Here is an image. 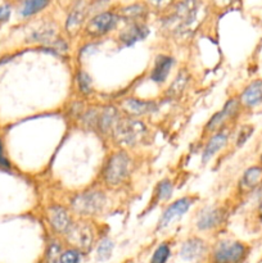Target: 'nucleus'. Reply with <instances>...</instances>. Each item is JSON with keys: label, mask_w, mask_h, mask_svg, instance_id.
Instances as JSON below:
<instances>
[{"label": "nucleus", "mask_w": 262, "mask_h": 263, "mask_svg": "<svg viewBox=\"0 0 262 263\" xmlns=\"http://www.w3.org/2000/svg\"><path fill=\"white\" fill-rule=\"evenodd\" d=\"M205 14V9L199 0H180L172 7L167 18V26L176 33H188L194 31Z\"/></svg>", "instance_id": "nucleus-1"}, {"label": "nucleus", "mask_w": 262, "mask_h": 263, "mask_svg": "<svg viewBox=\"0 0 262 263\" xmlns=\"http://www.w3.org/2000/svg\"><path fill=\"white\" fill-rule=\"evenodd\" d=\"M205 243L202 239L192 238L189 240L185 241L180 251V256L185 261H195V259L200 258L205 252Z\"/></svg>", "instance_id": "nucleus-16"}, {"label": "nucleus", "mask_w": 262, "mask_h": 263, "mask_svg": "<svg viewBox=\"0 0 262 263\" xmlns=\"http://www.w3.org/2000/svg\"><path fill=\"white\" fill-rule=\"evenodd\" d=\"M172 192H174V185H172V182L167 179L162 180L156 189L157 202H164V200H167L172 195Z\"/></svg>", "instance_id": "nucleus-23"}, {"label": "nucleus", "mask_w": 262, "mask_h": 263, "mask_svg": "<svg viewBox=\"0 0 262 263\" xmlns=\"http://www.w3.org/2000/svg\"><path fill=\"white\" fill-rule=\"evenodd\" d=\"M247 247L239 241H223L213 252L215 263H241L247 257Z\"/></svg>", "instance_id": "nucleus-6"}, {"label": "nucleus", "mask_w": 262, "mask_h": 263, "mask_svg": "<svg viewBox=\"0 0 262 263\" xmlns=\"http://www.w3.org/2000/svg\"><path fill=\"white\" fill-rule=\"evenodd\" d=\"M172 66H174V59L167 55H158L154 62V67L152 69L151 79L156 84H162L166 81L167 76L170 74Z\"/></svg>", "instance_id": "nucleus-17"}, {"label": "nucleus", "mask_w": 262, "mask_h": 263, "mask_svg": "<svg viewBox=\"0 0 262 263\" xmlns=\"http://www.w3.org/2000/svg\"><path fill=\"white\" fill-rule=\"evenodd\" d=\"M77 84H79V90L85 97H87V95H90L92 92L91 77L86 72H80L79 76H77Z\"/></svg>", "instance_id": "nucleus-25"}, {"label": "nucleus", "mask_w": 262, "mask_h": 263, "mask_svg": "<svg viewBox=\"0 0 262 263\" xmlns=\"http://www.w3.org/2000/svg\"><path fill=\"white\" fill-rule=\"evenodd\" d=\"M238 109H239L238 100L230 99L220 112L216 113V115L211 118L210 122L207 123V130L210 131L217 130L220 126H222V123L225 122L228 118H231L234 115H236V113H238Z\"/></svg>", "instance_id": "nucleus-14"}, {"label": "nucleus", "mask_w": 262, "mask_h": 263, "mask_svg": "<svg viewBox=\"0 0 262 263\" xmlns=\"http://www.w3.org/2000/svg\"><path fill=\"white\" fill-rule=\"evenodd\" d=\"M252 133H253V127L252 126H243L239 131L238 139H236V145L241 146L243 144H246V141L251 138Z\"/></svg>", "instance_id": "nucleus-29"}, {"label": "nucleus", "mask_w": 262, "mask_h": 263, "mask_svg": "<svg viewBox=\"0 0 262 263\" xmlns=\"http://www.w3.org/2000/svg\"><path fill=\"white\" fill-rule=\"evenodd\" d=\"M149 35L148 26L144 22L139 23H128L126 28H123L120 33V41L126 46L134 45L138 41H143Z\"/></svg>", "instance_id": "nucleus-12"}, {"label": "nucleus", "mask_w": 262, "mask_h": 263, "mask_svg": "<svg viewBox=\"0 0 262 263\" xmlns=\"http://www.w3.org/2000/svg\"><path fill=\"white\" fill-rule=\"evenodd\" d=\"M170 257V247L167 244H161L158 248L154 251L152 256L151 263H166Z\"/></svg>", "instance_id": "nucleus-26"}, {"label": "nucleus", "mask_w": 262, "mask_h": 263, "mask_svg": "<svg viewBox=\"0 0 262 263\" xmlns=\"http://www.w3.org/2000/svg\"><path fill=\"white\" fill-rule=\"evenodd\" d=\"M131 159L125 152H117L109 157L104 170H103V179L105 184L109 186L121 185L130 175Z\"/></svg>", "instance_id": "nucleus-3"}, {"label": "nucleus", "mask_w": 262, "mask_h": 263, "mask_svg": "<svg viewBox=\"0 0 262 263\" xmlns=\"http://www.w3.org/2000/svg\"><path fill=\"white\" fill-rule=\"evenodd\" d=\"M10 17V7L8 4L0 5V22H7Z\"/></svg>", "instance_id": "nucleus-30"}, {"label": "nucleus", "mask_w": 262, "mask_h": 263, "mask_svg": "<svg viewBox=\"0 0 262 263\" xmlns=\"http://www.w3.org/2000/svg\"><path fill=\"white\" fill-rule=\"evenodd\" d=\"M120 22V17L116 12L104 10L92 15L85 25V33L90 37H100L115 30Z\"/></svg>", "instance_id": "nucleus-5"}, {"label": "nucleus", "mask_w": 262, "mask_h": 263, "mask_svg": "<svg viewBox=\"0 0 262 263\" xmlns=\"http://www.w3.org/2000/svg\"><path fill=\"white\" fill-rule=\"evenodd\" d=\"M91 2H92V0H91Z\"/></svg>", "instance_id": "nucleus-35"}, {"label": "nucleus", "mask_w": 262, "mask_h": 263, "mask_svg": "<svg viewBox=\"0 0 262 263\" xmlns=\"http://www.w3.org/2000/svg\"><path fill=\"white\" fill-rule=\"evenodd\" d=\"M105 203L107 198L103 192H86L72 199V208L79 215L95 216L104 210Z\"/></svg>", "instance_id": "nucleus-4"}, {"label": "nucleus", "mask_w": 262, "mask_h": 263, "mask_svg": "<svg viewBox=\"0 0 262 263\" xmlns=\"http://www.w3.org/2000/svg\"><path fill=\"white\" fill-rule=\"evenodd\" d=\"M211 3H212L213 5H216V7H220V8H223V7H228V5H230L231 3H233V0H211Z\"/></svg>", "instance_id": "nucleus-32"}, {"label": "nucleus", "mask_w": 262, "mask_h": 263, "mask_svg": "<svg viewBox=\"0 0 262 263\" xmlns=\"http://www.w3.org/2000/svg\"><path fill=\"white\" fill-rule=\"evenodd\" d=\"M228 138H229L228 133H226V131H222V133L215 135L210 141H208L204 151H203V156H202L203 163L210 161V159L212 158V157L215 156L221 148H223V146L226 145V143H228Z\"/></svg>", "instance_id": "nucleus-19"}, {"label": "nucleus", "mask_w": 262, "mask_h": 263, "mask_svg": "<svg viewBox=\"0 0 262 263\" xmlns=\"http://www.w3.org/2000/svg\"><path fill=\"white\" fill-rule=\"evenodd\" d=\"M113 248H115V244H113V241L110 239H103L97 249L98 261H108L110 258V256H112Z\"/></svg>", "instance_id": "nucleus-24"}, {"label": "nucleus", "mask_w": 262, "mask_h": 263, "mask_svg": "<svg viewBox=\"0 0 262 263\" xmlns=\"http://www.w3.org/2000/svg\"><path fill=\"white\" fill-rule=\"evenodd\" d=\"M116 143L123 146H135L145 139L148 130L141 121L134 118L118 120L112 131Z\"/></svg>", "instance_id": "nucleus-2"}, {"label": "nucleus", "mask_w": 262, "mask_h": 263, "mask_svg": "<svg viewBox=\"0 0 262 263\" xmlns=\"http://www.w3.org/2000/svg\"><path fill=\"white\" fill-rule=\"evenodd\" d=\"M121 109L128 116H141L148 115V113L154 112L157 109V104L154 102H148V100H139L135 98H128L125 99L121 104Z\"/></svg>", "instance_id": "nucleus-13"}, {"label": "nucleus", "mask_w": 262, "mask_h": 263, "mask_svg": "<svg viewBox=\"0 0 262 263\" xmlns=\"http://www.w3.org/2000/svg\"><path fill=\"white\" fill-rule=\"evenodd\" d=\"M149 12L148 3L136 2L133 4L125 5V7L120 8L117 15L120 17V21H125L127 23H139L144 22Z\"/></svg>", "instance_id": "nucleus-10"}, {"label": "nucleus", "mask_w": 262, "mask_h": 263, "mask_svg": "<svg viewBox=\"0 0 262 263\" xmlns=\"http://www.w3.org/2000/svg\"><path fill=\"white\" fill-rule=\"evenodd\" d=\"M0 168L10 170V163L4 154V149H3L2 141H0Z\"/></svg>", "instance_id": "nucleus-31"}, {"label": "nucleus", "mask_w": 262, "mask_h": 263, "mask_svg": "<svg viewBox=\"0 0 262 263\" xmlns=\"http://www.w3.org/2000/svg\"><path fill=\"white\" fill-rule=\"evenodd\" d=\"M261 162H262V156H261Z\"/></svg>", "instance_id": "nucleus-34"}, {"label": "nucleus", "mask_w": 262, "mask_h": 263, "mask_svg": "<svg viewBox=\"0 0 262 263\" xmlns=\"http://www.w3.org/2000/svg\"><path fill=\"white\" fill-rule=\"evenodd\" d=\"M188 80H189V74L185 71H180V73L177 74L175 81L172 82V85L169 89V94L172 95V97H176V95H180L182 91H184L185 86L188 84Z\"/></svg>", "instance_id": "nucleus-22"}, {"label": "nucleus", "mask_w": 262, "mask_h": 263, "mask_svg": "<svg viewBox=\"0 0 262 263\" xmlns=\"http://www.w3.org/2000/svg\"><path fill=\"white\" fill-rule=\"evenodd\" d=\"M194 200H195L194 198L192 197H184V198H180V199H177L176 202L172 203V204L164 211L163 215L161 216L157 229H158V230H163V229H166L167 226L171 225L174 221L181 218L182 216L188 212V210L192 207Z\"/></svg>", "instance_id": "nucleus-9"}, {"label": "nucleus", "mask_w": 262, "mask_h": 263, "mask_svg": "<svg viewBox=\"0 0 262 263\" xmlns=\"http://www.w3.org/2000/svg\"><path fill=\"white\" fill-rule=\"evenodd\" d=\"M258 215H259V218L262 220V202H261V204H259V207H258Z\"/></svg>", "instance_id": "nucleus-33"}, {"label": "nucleus", "mask_w": 262, "mask_h": 263, "mask_svg": "<svg viewBox=\"0 0 262 263\" xmlns=\"http://www.w3.org/2000/svg\"><path fill=\"white\" fill-rule=\"evenodd\" d=\"M67 239L69 243L77 249H86L91 248L92 240H94V233L89 223L80 222L71 225V228L67 231Z\"/></svg>", "instance_id": "nucleus-7"}, {"label": "nucleus", "mask_w": 262, "mask_h": 263, "mask_svg": "<svg viewBox=\"0 0 262 263\" xmlns=\"http://www.w3.org/2000/svg\"><path fill=\"white\" fill-rule=\"evenodd\" d=\"M240 102L244 107L253 108L262 103V80H256L244 89L240 95Z\"/></svg>", "instance_id": "nucleus-15"}, {"label": "nucleus", "mask_w": 262, "mask_h": 263, "mask_svg": "<svg viewBox=\"0 0 262 263\" xmlns=\"http://www.w3.org/2000/svg\"><path fill=\"white\" fill-rule=\"evenodd\" d=\"M261 182H262V167L254 166V167H251V168H248L246 172H244L240 184L244 189L251 190V189H254V187H257L258 185H261Z\"/></svg>", "instance_id": "nucleus-20"}, {"label": "nucleus", "mask_w": 262, "mask_h": 263, "mask_svg": "<svg viewBox=\"0 0 262 263\" xmlns=\"http://www.w3.org/2000/svg\"><path fill=\"white\" fill-rule=\"evenodd\" d=\"M59 263H80V253L76 249L63 252L59 257Z\"/></svg>", "instance_id": "nucleus-28"}, {"label": "nucleus", "mask_w": 262, "mask_h": 263, "mask_svg": "<svg viewBox=\"0 0 262 263\" xmlns=\"http://www.w3.org/2000/svg\"><path fill=\"white\" fill-rule=\"evenodd\" d=\"M48 220L51 229L58 234H66L71 228V217L61 205H51L48 211Z\"/></svg>", "instance_id": "nucleus-11"}, {"label": "nucleus", "mask_w": 262, "mask_h": 263, "mask_svg": "<svg viewBox=\"0 0 262 263\" xmlns=\"http://www.w3.org/2000/svg\"><path fill=\"white\" fill-rule=\"evenodd\" d=\"M176 4V0H148L149 8L158 12H164Z\"/></svg>", "instance_id": "nucleus-27"}, {"label": "nucleus", "mask_w": 262, "mask_h": 263, "mask_svg": "<svg viewBox=\"0 0 262 263\" xmlns=\"http://www.w3.org/2000/svg\"><path fill=\"white\" fill-rule=\"evenodd\" d=\"M90 5L87 0H77L73 4L72 9L69 10L66 20V31L69 35H76L84 23L86 22L87 14L90 12Z\"/></svg>", "instance_id": "nucleus-8"}, {"label": "nucleus", "mask_w": 262, "mask_h": 263, "mask_svg": "<svg viewBox=\"0 0 262 263\" xmlns=\"http://www.w3.org/2000/svg\"><path fill=\"white\" fill-rule=\"evenodd\" d=\"M223 221V210L222 208H210L204 211L199 216L197 221V228L199 230H211L213 228H217Z\"/></svg>", "instance_id": "nucleus-18"}, {"label": "nucleus", "mask_w": 262, "mask_h": 263, "mask_svg": "<svg viewBox=\"0 0 262 263\" xmlns=\"http://www.w3.org/2000/svg\"><path fill=\"white\" fill-rule=\"evenodd\" d=\"M49 4H50V0H26L20 13L22 17L28 18L43 12L46 7H49Z\"/></svg>", "instance_id": "nucleus-21"}]
</instances>
